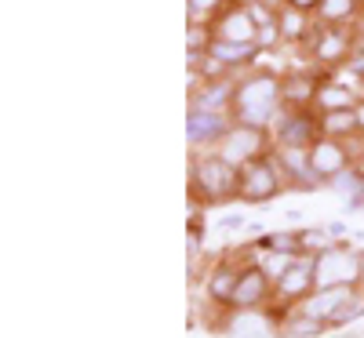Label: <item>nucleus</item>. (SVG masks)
Segmentation results:
<instances>
[{
  "instance_id": "nucleus-1",
  "label": "nucleus",
  "mask_w": 364,
  "mask_h": 338,
  "mask_svg": "<svg viewBox=\"0 0 364 338\" xmlns=\"http://www.w3.org/2000/svg\"><path fill=\"white\" fill-rule=\"evenodd\" d=\"M273 106H277V80L259 77V80L240 87V120H245V124H262V120H269Z\"/></svg>"
},
{
  "instance_id": "nucleus-2",
  "label": "nucleus",
  "mask_w": 364,
  "mask_h": 338,
  "mask_svg": "<svg viewBox=\"0 0 364 338\" xmlns=\"http://www.w3.org/2000/svg\"><path fill=\"white\" fill-rule=\"evenodd\" d=\"M273 193H277V178H273V171H269L266 164H252V168L245 171V197L266 200V197H273Z\"/></svg>"
},
{
  "instance_id": "nucleus-3",
  "label": "nucleus",
  "mask_w": 364,
  "mask_h": 338,
  "mask_svg": "<svg viewBox=\"0 0 364 338\" xmlns=\"http://www.w3.org/2000/svg\"><path fill=\"white\" fill-rule=\"evenodd\" d=\"M197 171H200V182L208 193H230L233 190V171L226 160H204Z\"/></svg>"
},
{
  "instance_id": "nucleus-4",
  "label": "nucleus",
  "mask_w": 364,
  "mask_h": 338,
  "mask_svg": "<svg viewBox=\"0 0 364 338\" xmlns=\"http://www.w3.org/2000/svg\"><path fill=\"white\" fill-rule=\"evenodd\" d=\"M219 37H223V40H233V44H252V37H255V22H252V15H248V11H233V15H226L223 26H219Z\"/></svg>"
},
{
  "instance_id": "nucleus-5",
  "label": "nucleus",
  "mask_w": 364,
  "mask_h": 338,
  "mask_svg": "<svg viewBox=\"0 0 364 338\" xmlns=\"http://www.w3.org/2000/svg\"><path fill=\"white\" fill-rule=\"evenodd\" d=\"M186 131H190V142H208V138H215V135H223V120L215 116V113H190V124H186Z\"/></svg>"
},
{
  "instance_id": "nucleus-6",
  "label": "nucleus",
  "mask_w": 364,
  "mask_h": 338,
  "mask_svg": "<svg viewBox=\"0 0 364 338\" xmlns=\"http://www.w3.org/2000/svg\"><path fill=\"white\" fill-rule=\"evenodd\" d=\"M262 288H266V280H262V273L255 269V273H248V276H240V280H237L233 298L237 302H259L262 298Z\"/></svg>"
},
{
  "instance_id": "nucleus-7",
  "label": "nucleus",
  "mask_w": 364,
  "mask_h": 338,
  "mask_svg": "<svg viewBox=\"0 0 364 338\" xmlns=\"http://www.w3.org/2000/svg\"><path fill=\"white\" fill-rule=\"evenodd\" d=\"M281 138H284L288 146H306V138H310V120H306V116L284 120V124H281Z\"/></svg>"
},
{
  "instance_id": "nucleus-8",
  "label": "nucleus",
  "mask_w": 364,
  "mask_h": 338,
  "mask_svg": "<svg viewBox=\"0 0 364 338\" xmlns=\"http://www.w3.org/2000/svg\"><path fill=\"white\" fill-rule=\"evenodd\" d=\"M343 168V153L336 146H317L314 149V171H339Z\"/></svg>"
},
{
  "instance_id": "nucleus-9",
  "label": "nucleus",
  "mask_w": 364,
  "mask_h": 338,
  "mask_svg": "<svg viewBox=\"0 0 364 338\" xmlns=\"http://www.w3.org/2000/svg\"><path fill=\"white\" fill-rule=\"evenodd\" d=\"M259 149V135L255 131H237L230 138V157H248V153Z\"/></svg>"
},
{
  "instance_id": "nucleus-10",
  "label": "nucleus",
  "mask_w": 364,
  "mask_h": 338,
  "mask_svg": "<svg viewBox=\"0 0 364 338\" xmlns=\"http://www.w3.org/2000/svg\"><path fill=\"white\" fill-rule=\"evenodd\" d=\"M211 55L223 58V62H240L245 55H252V44H233V40H223V44L211 48Z\"/></svg>"
},
{
  "instance_id": "nucleus-11",
  "label": "nucleus",
  "mask_w": 364,
  "mask_h": 338,
  "mask_svg": "<svg viewBox=\"0 0 364 338\" xmlns=\"http://www.w3.org/2000/svg\"><path fill=\"white\" fill-rule=\"evenodd\" d=\"M306 280H310V269H306V266H295L284 280H281V291H284V295H299L302 288H306Z\"/></svg>"
},
{
  "instance_id": "nucleus-12",
  "label": "nucleus",
  "mask_w": 364,
  "mask_h": 338,
  "mask_svg": "<svg viewBox=\"0 0 364 338\" xmlns=\"http://www.w3.org/2000/svg\"><path fill=\"white\" fill-rule=\"evenodd\" d=\"M240 324H233V334H248V338H266V324H259V317H237Z\"/></svg>"
},
{
  "instance_id": "nucleus-13",
  "label": "nucleus",
  "mask_w": 364,
  "mask_h": 338,
  "mask_svg": "<svg viewBox=\"0 0 364 338\" xmlns=\"http://www.w3.org/2000/svg\"><path fill=\"white\" fill-rule=\"evenodd\" d=\"M211 291H215L219 298H233V291H237V276H233L230 269H223L215 280H211Z\"/></svg>"
},
{
  "instance_id": "nucleus-14",
  "label": "nucleus",
  "mask_w": 364,
  "mask_h": 338,
  "mask_svg": "<svg viewBox=\"0 0 364 338\" xmlns=\"http://www.w3.org/2000/svg\"><path fill=\"white\" fill-rule=\"evenodd\" d=\"M357 124H360V116H353V113H346V109L328 113V128H331V131H350V128H357Z\"/></svg>"
},
{
  "instance_id": "nucleus-15",
  "label": "nucleus",
  "mask_w": 364,
  "mask_h": 338,
  "mask_svg": "<svg viewBox=\"0 0 364 338\" xmlns=\"http://www.w3.org/2000/svg\"><path fill=\"white\" fill-rule=\"evenodd\" d=\"M346 295H350L346 288H336V295H324V298H317V302L310 305V313H324V310H336V305H339V302H343Z\"/></svg>"
},
{
  "instance_id": "nucleus-16",
  "label": "nucleus",
  "mask_w": 364,
  "mask_h": 338,
  "mask_svg": "<svg viewBox=\"0 0 364 338\" xmlns=\"http://www.w3.org/2000/svg\"><path fill=\"white\" fill-rule=\"evenodd\" d=\"M353 4H350V0H328V4H324V15L328 18H339V15H346Z\"/></svg>"
},
{
  "instance_id": "nucleus-17",
  "label": "nucleus",
  "mask_w": 364,
  "mask_h": 338,
  "mask_svg": "<svg viewBox=\"0 0 364 338\" xmlns=\"http://www.w3.org/2000/svg\"><path fill=\"white\" fill-rule=\"evenodd\" d=\"M321 262H324V266H321V280H328L331 273H343V269H346V266H343L346 258H331V255H328V258H321Z\"/></svg>"
},
{
  "instance_id": "nucleus-18",
  "label": "nucleus",
  "mask_w": 364,
  "mask_h": 338,
  "mask_svg": "<svg viewBox=\"0 0 364 338\" xmlns=\"http://www.w3.org/2000/svg\"><path fill=\"white\" fill-rule=\"evenodd\" d=\"M226 99H230V87H226V84H219L215 91H208V95H204V106H223Z\"/></svg>"
},
{
  "instance_id": "nucleus-19",
  "label": "nucleus",
  "mask_w": 364,
  "mask_h": 338,
  "mask_svg": "<svg viewBox=\"0 0 364 338\" xmlns=\"http://www.w3.org/2000/svg\"><path fill=\"white\" fill-rule=\"evenodd\" d=\"M317 331H321L317 320H306V324H295V327H291V334H317Z\"/></svg>"
},
{
  "instance_id": "nucleus-20",
  "label": "nucleus",
  "mask_w": 364,
  "mask_h": 338,
  "mask_svg": "<svg viewBox=\"0 0 364 338\" xmlns=\"http://www.w3.org/2000/svg\"><path fill=\"white\" fill-rule=\"evenodd\" d=\"M324 102H328V106H336V102L346 106V95H343V91H324Z\"/></svg>"
},
{
  "instance_id": "nucleus-21",
  "label": "nucleus",
  "mask_w": 364,
  "mask_h": 338,
  "mask_svg": "<svg viewBox=\"0 0 364 338\" xmlns=\"http://www.w3.org/2000/svg\"><path fill=\"white\" fill-rule=\"evenodd\" d=\"M245 219H240V214H226V219H219V226H226V229H233V226H240Z\"/></svg>"
},
{
  "instance_id": "nucleus-22",
  "label": "nucleus",
  "mask_w": 364,
  "mask_h": 338,
  "mask_svg": "<svg viewBox=\"0 0 364 338\" xmlns=\"http://www.w3.org/2000/svg\"><path fill=\"white\" fill-rule=\"evenodd\" d=\"M331 51H343V40H336V37H331V40L321 48V55H331Z\"/></svg>"
},
{
  "instance_id": "nucleus-23",
  "label": "nucleus",
  "mask_w": 364,
  "mask_h": 338,
  "mask_svg": "<svg viewBox=\"0 0 364 338\" xmlns=\"http://www.w3.org/2000/svg\"><path fill=\"white\" fill-rule=\"evenodd\" d=\"M284 26H288V29H284V33H291V37L299 33V18H291V15H288V18H284Z\"/></svg>"
},
{
  "instance_id": "nucleus-24",
  "label": "nucleus",
  "mask_w": 364,
  "mask_h": 338,
  "mask_svg": "<svg viewBox=\"0 0 364 338\" xmlns=\"http://www.w3.org/2000/svg\"><path fill=\"white\" fill-rule=\"evenodd\" d=\"M328 233H331V236H339V233H346V226H343V222H331Z\"/></svg>"
},
{
  "instance_id": "nucleus-25",
  "label": "nucleus",
  "mask_w": 364,
  "mask_h": 338,
  "mask_svg": "<svg viewBox=\"0 0 364 338\" xmlns=\"http://www.w3.org/2000/svg\"><path fill=\"white\" fill-rule=\"evenodd\" d=\"M215 0H193V8H211Z\"/></svg>"
},
{
  "instance_id": "nucleus-26",
  "label": "nucleus",
  "mask_w": 364,
  "mask_h": 338,
  "mask_svg": "<svg viewBox=\"0 0 364 338\" xmlns=\"http://www.w3.org/2000/svg\"><path fill=\"white\" fill-rule=\"evenodd\" d=\"M310 4H317V0H295V8H310Z\"/></svg>"
},
{
  "instance_id": "nucleus-27",
  "label": "nucleus",
  "mask_w": 364,
  "mask_h": 338,
  "mask_svg": "<svg viewBox=\"0 0 364 338\" xmlns=\"http://www.w3.org/2000/svg\"><path fill=\"white\" fill-rule=\"evenodd\" d=\"M357 116H360V124H364V109H360V113H357Z\"/></svg>"
}]
</instances>
